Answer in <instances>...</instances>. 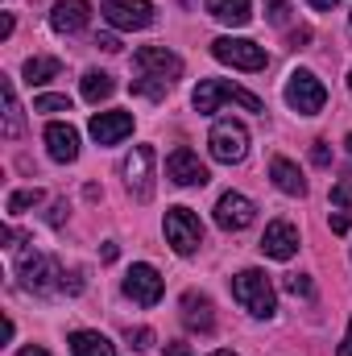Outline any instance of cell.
Here are the masks:
<instances>
[{
    "instance_id": "6da1fadb",
    "label": "cell",
    "mask_w": 352,
    "mask_h": 356,
    "mask_svg": "<svg viewBox=\"0 0 352 356\" xmlns=\"http://www.w3.org/2000/svg\"><path fill=\"white\" fill-rule=\"evenodd\" d=\"M232 298L249 315H257V319H269L273 315V286H269V277H265L262 269H241L232 277Z\"/></svg>"
},
{
    "instance_id": "7a4b0ae2",
    "label": "cell",
    "mask_w": 352,
    "mask_h": 356,
    "mask_svg": "<svg viewBox=\"0 0 352 356\" xmlns=\"http://www.w3.org/2000/svg\"><path fill=\"white\" fill-rule=\"evenodd\" d=\"M241 104V108H249V112H265V104L253 95V91L237 88V83H228V79H203L199 88H195V108L207 116V112H216L220 104Z\"/></svg>"
},
{
    "instance_id": "3957f363",
    "label": "cell",
    "mask_w": 352,
    "mask_h": 356,
    "mask_svg": "<svg viewBox=\"0 0 352 356\" xmlns=\"http://www.w3.org/2000/svg\"><path fill=\"white\" fill-rule=\"evenodd\" d=\"M17 277H21V286H25V290H33V294H50V290H63V282H54V277H63L58 261L42 257L38 249H25V253L17 257Z\"/></svg>"
},
{
    "instance_id": "277c9868",
    "label": "cell",
    "mask_w": 352,
    "mask_h": 356,
    "mask_svg": "<svg viewBox=\"0 0 352 356\" xmlns=\"http://www.w3.org/2000/svg\"><path fill=\"white\" fill-rule=\"evenodd\" d=\"M207 145H211V158L216 162L232 166V162H241L249 154V129L241 120H216L211 133H207Z\"/></svg>"
},
{
    "instance_id": "5b68a950",
    "label": "cell",
    "mask_w": 352,
    "mask_h": 356,
    "mask_svg": "<svg viewBox=\"0 0 352 356\" xmlns=\"http://www.w3.org/2000/svg\"><path fill=\"white\" fill-rule=\"evenodd\" d=\"M211 54H216L224 67H237V71H265V67H269L265 46L249 42V38H216V42H211Z\"/></svg>"
},
{
    "instance_id": "8992f818",
    "label": "cell",
    "mask_w": 352,
    "mask_h": 356,
    "mask_svg": "<svg viewBox=\"0 0 352 356\" xmlns=\"http://www.w3.org/2000/svg\"><path fill=\"white\" fill-rule=\"evenodd\" d=\"M120 175H125V186L137 203H150L154 199V149L133 145V154L120 162Z\"/></svg>"
},
{
    "instance_id": "52a82bcc",
    "label": "cell",
    "mask_w": 352,
    "mask_h": 356,
    "mask_svg": "<svg viewBox=\"0 0 352 356\" xmlns=\"http://www.w3.org/2000/svg\"><path fill=\"white\" fill-rule=\"evenodd\" d=\"M166 241L175 245V253H182V257L203 245V224H199V216L191 207H170L166 211Z\"/></svg>"
},
{
    "instance_id": "ba28073f",
    "label": "cell",
    "mask_w": 352,
    "mask_h": 356,
    "mask_svg": "<svg viewBox=\"0 0 352 356\" xmlns=\"http://www.w3.org/2000/svg\"><path fill=\"white\" fill-rule=\"evenodd\" d=\"M286 104H290L298 116H315V112L328 104V91H323V83H319L311 71H294L290 83H286Z\"/></svg>"
},
{
    "instance_id": "9c48e42d",
    "label": "cell",
    "mask_w": 352,
    "mask_h": 356,
    "mask_svg": "<svg viewBox=\"0 0 352 356\" xmlns=\"http://www.w3.org/2000/svg\"><path fill=\"white\" fill-rule=\"evenodd\" d=\"M104 21L116 29H145L154 21V4L150 0H104L99 4Z\"/></svg>"
},
{
    "instance_id": "30bf717a",
    "label": "cell",
    "mask_w": 352,
    "mask_h": 356,
    "mask_svg": "<svg viewBox=\"0 0 352 356\" xmlns=\"http://www.w3.org/2000/svg\"><path fill=\"white\" fill-rule=\"evenodd\" d=\"M125 294L137 302V307H154L162 298V273L154 266H133L125 273Z\"/></svg>"
},
{
    "instance_id": "8fae6325",
    "label": "cell",
    "mask_w": 352,
    "mask_h": 356,
    "mask_svg": "<svg viewBox=\"0 0 352 356\" xmlns=\"http://www.w3.org/2000/svg\"><path fill=\"white\" fill-rule=\"evenodd\" d=\"M253 216H257V207H253L245 195H237V191L220 195V203H216V224H220L224 232H241V228H249Z\"/></svg>"
},
{
    "instance_id": "7c38bea8",
    "label": "cell",
    "mask_w": 352,
    "mask_h": 356,
    "mask_svg": "<svg viewBox=\"0 0 352 356\" xmlns=\"http://www.w3.org/2000/svg\"><path fill=\"white\" fill-rule=\"evenodd\" d=\"M166 178L178 182V186H203L211 175H207V166L199 162V154H191L186 145H178L175 154L166 158Z\"/></svg>"
},
{
    "instance_id": "4fadbf2b",
    "label": "cell",
    "mask_w": 352,
    "mask_h": 356,
    "mask_svg": "<svg viewBox=\"0 0 352 356\" xmlns=\"http://www.w3.org/2000/svg\"><path fill=\"white\" fill-rule=\"evenodd\" d=\"M262 253L273 257V261H290L298 253V228L290 220H273L262 236Z\"/></svg>"
},
{
    "instance_id": "5bb4252c",
    "label": "cell",
    "mask_w": 352,
    "mask_h": 356,
    "mask_svg": "<svg viewBox=\"0 0 352 356\" xmlns=\"http://www.w3.org/2000/svg\"><path fill=\"white\" fill-rule=\"evenodd\" d=\"M88 129L99 145H116L133 133V112H95Z\"/></svg>"
},
{
    "instance_id": "9a60e30c",
    "label": "cell",
    "mask_w": 352,
    "mask_h": 356,
    "mask_svg": "<svg viewBox=\"0 0 352 356\" xmlns=\"http://www.w3.org/2000/svg\"><path fill=\"white\" fill-rule=\"evenodd\" d=\"M137 67L141 71H154L158 79H178L182 75V58L166 46H141L137 50Z\"/></svg>"
},
{
    "instance_id": "2e32d148",
    "label": "cell",
    "mask_w": 352,
    "mask_h": 356,
    "mask_svg": "<svg viewBox=\"0 0 352 356\" xmlns=\"http://www.w3.org/2000/svg\"><path fill=\"white\" fill-rule=\"evenodd\" d=\"M88 21H91V4L88 0H58L54 13H50L54 33H79V29H88Z\"/></svg>"
},
{
    "instance_id": "e0dca14e",
    "label": "cell",
    "mask_w": 352,
    "mask_h": 356,
    "mask_svg": "<svg viewBox=\"0 0 352 356\" xmlns=\"http://www.w3.org/2000/svg\"><path fill=\"white\" fill-rule=\"evenodd\" d=\"M46 149L54 162H75L79 158V133L71 124L54 120V124H46Z\"/></svg>"
},
{
    "instance_id": "ac0fdd59",
    "label": "cell",
    "mask_w": 352,
    "mask_h": 356,
    "mask_svg": "<svg viewBox=\"0 0 352 356\" xmlns=\"http://www.w3.org/2000/svg\"><path fill=\"white\" fill-rule=\"evenodd\" d=\"M182 323H186L191 332H211V327H216L211 298H207V294H195V290H186V294H182Z\"/></svg>"
},
{
    "instance_id": "d6986e66",
    "label": "cell",
    "mask_w": 352,
    "mask_h": 356,
    "mask_svg": "<svg viewBox=\"0 0 352 356\" xmlns=\"http://www.w3.org/2000/svg\"><path fill=\"white\" fill-rule=\"evenodd\" d=\"M269 178H273V186L282 191V195H307V178L298 175V166L290 162V158H273L269 162Z\"/></svg>"
},
{
    "instance_id": "ffe728a7",
    "label": "cell",
    "mask_w": 352,
    "mask_h": 356,
    "mask_svg": "<svg viewBox=\"0 0 352 356\" xmlns=\"http://www.w3.org/2000/svg\"><path fill=\"white\" fill-rule=\"evenodd\" d=\"M0 95H4V137L17 141V137H25V116H21V104H17L13 79H0Z\"/></svg>"
},
{
    "instance_id": "44dd1931",
    "label": "cell",
    "mask_w": 352,
    "mask_h": 356,
    "mask_svg": "<svg viewBox=\"0 0 352 356\" xmlns=\"http://www.w3.org/2000/svg\"><path fill=\"white\" fill-rule=\"evenodd\" d=\"M207 13L224 25H245L253 17V0H207Z\"/></svg>"
},
{
    "instance_id": "7402d4cb",
    "label": "cell",
    "mask_w": 352,
    "mask_h": 356,
    "mask_svg": "<svg viewBox=\"0 0 352 356\" xmlns=\"http://www.w3.org/2000/svg\"><path fill=\"white\" fill-rule=\"evenodd\" d=\"M71 356H116V348L99 332H75L71 336Z\"/></svg>"
},
{
    "instance_id": "603a6c76",
    "label": "cell",
    "mask_w": 352,
    "mask_h": 356,
    "mask_svg": "<svg viewBox=\"0 0 352 356\" xmlns=\"http://www.w3.org/2000/svg\"><path fill=\"white\" fill-rule=\"evenodd\" d=\"M58 71H63V63H58V58H46V54L25 58V83H29V88H33V83H50Z\"/></svg>"
},
{
    "instance_id": "cb8c5ba5",
    "label": "cell",
    "mask_w": 352,
    "mask_h": 356,
    "mask_svg": "<svg viewBox=\"0 0 352 356\" xmlns=\"http://www.w3.org/2000/svg\"><path fill=\"white\" fill-rule=\"evenodd\" d=\"M112 91H116L112 75H104V71H88V75H83V99H88V104H99V99H108Z\"/></svg>"
},
{
    "instance_id": "d4e9b609",
    "label": "cell",
    "mask_w": 352,
    "mask_h": 356,
    "mask_svg": "<svg viewBox=\"0 0 352 356\" xmlns=\"http://www.w3.org/2000/svg\"><path fill=\"white\" fill-rule=\"evenodd\" d=\"M46 195L38 191V186H29V191H13L8 195V216H21V211H29V207H38Z\"/></svg>"
},
{
    "instance_id": "484cf974",
    "label": "cell",
    "mask_w": 352,
    "mask_h": 356,
    "mask_svg": "<svg viewBox=\"0 0 352 356\" xmlns=\"http://www.w3.org/2000/svg\"><path fill=\"white\" fill-rule=\"evenodd\" d=\"M166 83H170V79L141 75V79H133V91H137V95H145V99H162V95H166Z\"/></svg>"
},
{
    "instance_id": "4316f807",
    "label": "cell",
    "mask_w": 352,
    "mask_h": 356,
    "mask_svg": "<svg viewBox=\"0 0 352 356\" xmlns=\"http://www.w3.org/2000/svg\"><path fill=\"white\" fill-rule=\"evenodd\" d=\"M33 112H71V99L67 95H38Z\"/></svg>"
},
{
    "instance_id": "83f0119b",
    "label": "cell",
    "mask_w": 352,
    "mask_h": 356,
    "mask_svg": "<svg viewBox=\"0 0 352 356\" xmlns=\"http://www.w3.org/2000/svg\"><path fill=\"white\" fill-rule=\"evenodd\" d=\"M286 290H290L294 298H311V290H315V286H311V277H307V273H290V277H286Z\"/></svg>"
},
{
    "instance_id": "f1b7e54d",
    "label": "cell",
    "mask_w": 352,
    "mask_h": 356,
    "mask_svg": "<svg viewBox=\"0 0 352 356\" xmlns=\"http://www.w3.org/2000/svg\"><path fill=\"white\" fill-rule=\"evenodd\" d=\"M332 203H340V207L352 211V182H336V186H332Z\"/></svg>"
},
{
    "instance_id": "f546056e",
    "label": "cell",
    "mask_w": 352,
    "mask_h": 356,
    "mask_svg": "<svg viewBox=\"0 0 352 356\" xmlns=\"http://www.w3.org/2000/svg\"><path fill=\"white\" fill-rule=\"evenodd\" d=\"M311 162H315V166H332V149H328V141H315V145H311Z\"/></svg>"
},
{
    "instance_id": "4dcf8cb0",
    "label": "cell",
    "mask_w": 352,
    "mask_h": 356,
    "mask_svg": "<svg viewBox=\"0 0 352 356\" xmlns=\"http://www.w3.org/2000/svg\"><path fill=\"white\" fill-rule=\"evenodd\" d=\"M129 340H133V348H150L154 344V332L150 327H137V332H129Z\"/></svg>"
},
{
    "instance_id": "1f68e13d",
    "label": "cell",
    "mask_w": 352,
    "mask_h": 356,
    "mask_svg": "<svg viewBox=\"0 0 352 356\" xmlns=\"http://www.w3.org/2000/svg\"><path fill=\"white\" fill-rule=\"evenodd\" d=\"M349 228H352V211H340V216H332V232H340V236H344Z\"/></svg>"
},
{
    "instance_id": "d6a6232c",
    "label": "cell",
    "mask_w": 352,
    "mask_h": 356,
    "mask_svg": "<svg viewBox=\"0 0 352 356\" xmlns=\"http://www.w3.org/2000/svg\"><path fill=\"white\" fill-rule=\"evenodd\" d=\"M265 13H269V21H282V13H286V0H265Z\"/></svg>"
},
{
    "instance_id": "836d02e7",
    "label": "cell",
    "mask_w": 352,
    "mask_h": 356,
    "mask_svg": "<svg viewBox=\"0 0 352 356\" xmlns=\"http://www.w3.org/2000/svg\"><path fill=\"white\" fill-rule=\"evenodd\" d=\"M95 46H99V50H108V54H116V50H120V42H116V38H108V33H104V38H95Z\"/></svg>"
},
{
    "instance_id": "e575fe53",
    "label": "cell",
    "mask_w": 352,
    "mask_h": 356,
    "mask_svg": "<svg viewBox=\"0 0 352 356\" xmlns=\"http://www.w3.org/2000/svg\"><path fill=\"white\" fill-rule=\"evenodd\" d=\"M307 38H311V29H294V33H290V46H303Z\"/></svg>"
},
{
    "instance_id": "d590c367",
    "label": "cell",
    "mask_w": 352,
    "mask_h": 356,
    "mask_svg": "<svg viewBox=\"0 0 352 356\" xmlns=\"http://www.w3.org/2000/svg\"><path fill=\"white\" fill-rule=\"evenodd\" d=\"M307 4H311V8H319V13H328V8H336L340 0H307Z\"/></svg>"
},
{
    "instance_id": "8d00e7d4",
    "label": "cell",
    "mask_w": 352,
    "mask_h": 356,
    "mask_svg": "<svg viewBox=\"0 0 352 356\" xmlns=\"http://www.w3.org/2000/svg\"><path fill=\"white\" fill-rule=\"evenodd\" d=\"M166 356H191V348L186 344H166Z\"/></svg>"
},
{
    "instance_id": "74e56055",
    "label": "cell",
    "mask_w": 352,
    "mask_h": 356,
    "mask_svg": "<svg viewBox=\"0 0 352 356\" xmlns=\"http://www.w3.org/2000/svg\"><path fill=\"white\" fill-rule=\"evenodd\" d=\"M17 356H50V353H46V348H38V344H29V348H21Z\"/></svg>"
},
{
    "instance_id": "f35d334b",
    "label": "cell",
    "mask_w": 352,
    "mask_h": 356,
    "mask_svg": "<svg viewBox=\"0 0 352 356\" xmlns=\"http://www.w3.org/2000/svg\"><path fill=\"white\" fill-rule=\"evenodd\" d=\"M340 356H352V323H349V336H344V344H340Z\"/></svg>"
},
{
    "instance_id": "ab89813d",
    "label": "cell",
    "mask_w": 352,
    "mask_h": 356,
    "mask_svg": "<svg viewBox=\"0 0 352 356\" xmlns=\"http://www.w3.org/2000/svg\"><path fill=\"white\" fill-rule=\"evenodd\" d=\"M211 356H237V353H211Z\"/></svg>"
},
{
    "instance_id": "60d3db41",
    "label": "cell",
    "mask_w": 352,
    "mask_h": 356,
    "mask_svg": "<svg viewBox=\"0 0 352 356\" xmlns=\"http://www.w3.org/2000/svg\"><path fill=\"white\" fill-rule=\"evenodd\" d=\"M349 154H352V133H349Z\"/></svg>"
},
{
    "instance_id": "b9f144b4",
    "label": "cell",
    "mask_w": 352,
    "mask_h": 356,
    "mask_svg": "<svg viewBox=\"0 0 352 356\" xmlns=\"http://www.w3.org/2000/svg\"><path fill=\"white\" fill-rule=\"evenodd\" d=\"M349 91H352V75H349Z\"/></svg>"
}]
</instances>
